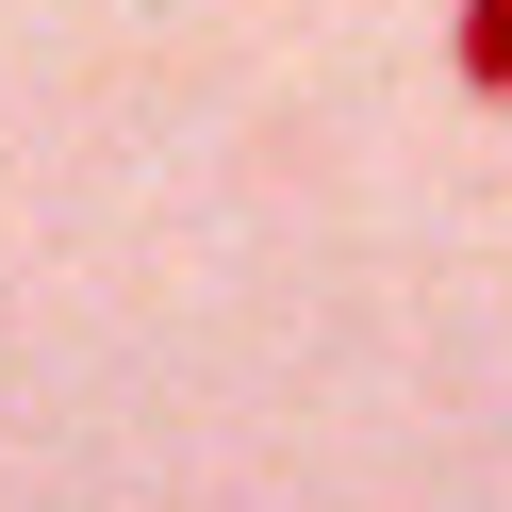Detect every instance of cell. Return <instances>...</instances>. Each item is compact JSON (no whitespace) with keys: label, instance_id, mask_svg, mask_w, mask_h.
<instances>
[{"label":"cell","instance_id":"1","mask_svg":"<svg viewBox=\"0 0 512 512\" xmlns=\"http://www.w3.org/2000/svg\"><path fill=\"white\" fill-rule=\"evenodd\" d=\"M446 67L463 100H512V0H446Z\"/></svg>","mask_w":512,"mask_h":512}]
</instances>
